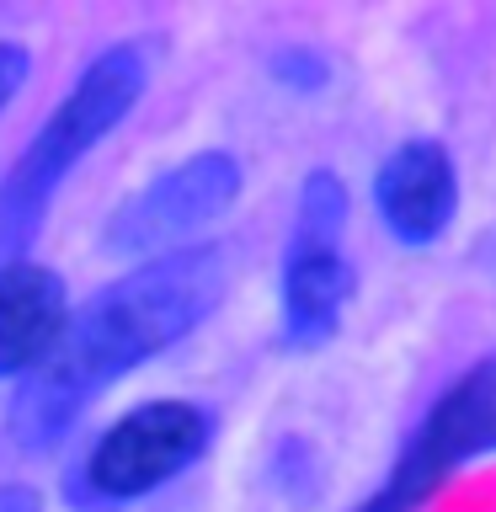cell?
<instances>
[{
    "instance_id": "cell-5",
    "label": "cell",
    "mask_w": 496,
    "mask_h": 512,
    "mask_svg": "<svg viewBox=\"0 0 496 512\" xmlns=\"http://www.w3.org/2000/svg\"><path fill=\"white\" fill-rule=\"evenodd\" d=\"M208 432H214V422L192 400H144L96 438L86 459V486L102 502L144 496L166 486L171 475H182L208 448Z\"/></svg>"
},
{
    "instance_id": "cell-6",
    "label": "cell",
    "mask_w": 496,
    "mask_h": 512,
    "mask_svg": "<svg viewBox=\"0 0 496 512\" xmlns=\"http://www.w3.org/2000/svg\"><path fill=\"white\" fill-rule=\"evenodd\" d=\"M379 219L390 224L400 246H432L459 208L454 155L438 139H406L374 176Z\"/></svg>"
},
{
    "instance_id": "cell-3",
    "label": "cell",
    "mask_w": 496,
    "mask_h": 512,
    "mask_svg": "<svg viewBox=\"0 0 496 512\" xmlns=\"http://www.w3.org/2000/svg\"><path fill=\"white\" fill-rule=\"evenodd\" d=\"M480 454H496V352L438 395V406L422 416V427L400 448L390 480L358 512H416L459 464Z\"/></svg>"
},
{
    "instance_id": "cell-8",
    "label": "cell",
    "mask_w": 496,
    "mask_h": 512,
    "mask_svg": "<svg viewBox=\"0 0 496 512\" xmlns=\"http://www.w3.org/2000/svg\"><path fill=\"white\" fill-rule=\"evenodd\" d=\"M352 294V272L336 240L294 235L283 267V331L294 347H320L342 326V304Z\"/></svg>"
},
{
    "instance_id": "cell-2",
    "label": "cell",
    "mask_w": 496,
    "mask_h": 512,
    "mask_svg": "<svg viewBox=\"0 0 496 512\" xmlns=\"http://www.w3.org/2000/svg\"><path fill=\"white\" fill-rule=\"evenodd\" d=\"M144 80H150L144 54L128 43L107 48V54H96L86 64V75L54 107V118L32 134V144L16 160V171L0 187V262H16V251H27V240L38 235L59 182L70 176V166L80 155H91L139 107Z\"/></svg>"
},
{
    "instance_id": "cell-4",
    "label": "cell",
    "mask_w": 496,
    "mask_h": 512,
    "mask_svg": "<svg viewBox=\"0 0 496 512\" xmlns=\"http://www.w3.org/2000/svg\"><path fill=\"white\" fill-rule=\"evenodd\" d=\"M240 192V160L224 150H203L182 160V166L160 171L155 182H144L134 198L112 208L102 246L107 256H166L182 251L192 230H203L208 219H219Z\"/></svg>"
},
{
    "instance_id": "cell-11",
    "label": "cell",
    "mask_w": 496,
    "mask_h": 512,
    "mask_svg": "<svg viewBox=\"0 0 496 512\" xmlns=\"http://www.w3.org/2000/svg\"><path fill=\"white\" fill-rule=\"evenodd\" d=\"M0 512H43V502H38V491H27V486H6L0 491Z\"/></svg>"
},
{
    "instance_id": "cell-10",
    "label": "cell",
    "mask_w": 496,
    "mask_h": 512,
    "mask_svg": "<svg viewBox=\"0 0 496 512\" xmlns=\"http://www.w3.org/2000/svg\"><path fill=\"white\" fill-rule=\"evenodd\" d=\"M22 80H27V48L22 43H0V112L16 102Z\"/></svg>"
},
{
    "instance_id": "cell-9",
    "label": "cell",
    "mask_w": 496,
    "mask_h": 512,
    "mask_svg": "<svg viewBox=\"0 0 496 512\" xmlns=\"http://www.w3.org/2000/svg\"><path fill=\"white\" fill-rule=\"evenodd\" d=\"M347 224V192L331 171H315L299 192V230L294 235H310V240H336Z\"/></svg>"
},
{
    "instance_id": "cell-7",
    "label": "cell",
    "mask_w": 496,
    "mask_h": 512,
    "mask_svg": "<svg viewBox=\"0 0 496 512\" xmlns=\"http://www.w3.org/2000/svg\"><path fill=\"white\" fill-rule=\"evenodd\" d=\"M70 326L64 278L43 262H0V379H27L54 358Z\"/></svg>"
},
{
    "instance_id": "cell-1",
    "label": "cell",
    "mask_w": 496,
    "mask_h": 512,
    "mask_svg": "<svg viewBox=\"0 0 496 512\" xmlns=\"http://www.w3.org/2000/svg\"><path fill=\"white\" fill-rule=\"evenodd\" d=\"M224 283H230V256L219 246L150 256L118 283H107L96 299H86V310L70 315L54 358L22 379L11 400V438L22 448L59 443L96 390L182 342L219 304Z\"/></svg>"
}]
</instances>
